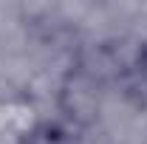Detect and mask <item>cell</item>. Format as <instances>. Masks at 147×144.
Returning a JSON list of instances; mask_svg holds the SVG:
<instances>
[{
    "label": "cell",
    "mask_w": 147,
    "mask_h": 144,
    "mask_svg": "<svg viewBox=\"0 0 147 144\" xmlns=\"http://www.w3.org/2000/svg\"><path fill=\"white\" fill-rule=\"evenodd\" d=\"M20 144H79V141L68 127L57 124V122H42V124L31 127L20 139Z\"/></svg>",
    "instance_id": "1"
}]
</instances>
